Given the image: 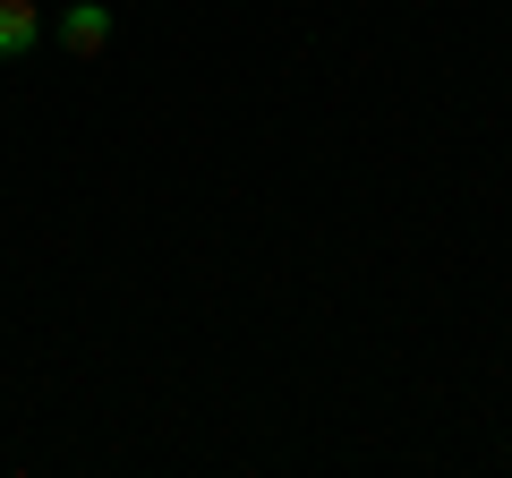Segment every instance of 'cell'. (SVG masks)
<instances>
[{"label": "cell", "instance_id": "2", "mask_svg": "<svg viewBox=\"0 0 512 478\" xmlns=\"http://www.w3.org/2000/svg\"><path fill=\"white\" fill-rule=\"evenodd\" d=\"M35 35H43L35 0H0V60H26V52H35Z\"/></svg>", "mask_w": 512, "mask_h": 478}, {"label": "cell", "instance_id": "1", "mask_svg": "<svg viewBox=\"0 0 512 478\" xmlns=\"http://www.w3.org/2000/svg\"><path fill=\"white\" fill-rule=\"evenodd\" d=\"M60 43H69L77 60H103V52H111V9H103V0H77V9H60Z\"/></svg>", "mask_w": 512, "mask_h": 478}]
</instances>
